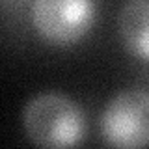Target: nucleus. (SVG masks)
<instances>
[{"instance_id":"1","label":"nucleus","mask_w":149,"mask_h":149,"mask_svg":"<svg viewBox=\"0 0 149 149\" xmlns=\"http://www.w3.org/2000/svg\"><path fill=\"white\" fill-rule=\"evenodd\" d=\"M22 123L28 138L39 149H73L86 130L80 106L56 91L32 97L22 112Z\"/></svg>"},{"instance_id":"2","label":"nucleus","mask_w":149,"mask_h":149,"mask_svg":"<svg viewBox=\"0 0 149 149\" xmlns=\"http://www.w3.org/2000/svg\"><path fill=\"white\" fill-rule=\"evenodd\" d=\"M101 132L114 149L149 147V91L130 88L116 93L101 114Z\"/></svg>"},{"instance_id":"3","label":"nucleus","mask_w":149,"mask_h":149,"mask_svg":"<svg viewBox=\"0 0 149 149\" xmlns=\"http://www.w3.org/2000/svg\"><path fill=\"white\" fill-rule=\"evenodd\" d=\"M32 13L36 28L47 39L71 43L90 30L95 6L88 0H37Z\"/></svg>"},{"instance_id":"4","label":"nucleus","mask_w":149,"mask_h":149,"mask_svg":"<svg viewBox=\"0 0 149 149\" xmlns=\"http://www.w3.org/2000/svg\"><path fill=\"white\" fill-rule=\"evenodd\" d=\"M119 36L132 54L149 60V0L127 2L118 17Z\"/></svg>"}]
</instances>
